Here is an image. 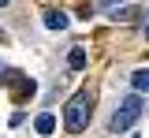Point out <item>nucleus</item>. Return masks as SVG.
Wrapping results in <instances>:
<instances>
[{"instance_id":"obj_9","label":"nucleus","mask_w":149,"mask_h":138,"mask_svg":"<svg viewBox=\"0 0 149 138\" xmlns=\"http://www.w3.org/2000/svg\"><path fill=\"white\" fill-rule=\"evenodd\" d=\"M4 4H8V0H0V8H4Z\"/></svg>"},{"instance_id":"obj_5","label":"nucleus","mask_w":149,"mask_h":138,"mask_svg":"<svg viewBox=\"0 0 149 138\" xmlns=\"http://www.w3.org/2000/svg\"><path fill=\"white\" fill-rule=\"evenodd\" d=\"M67 67H71V71H82V67H86V49H82V45H78V49H71Z\"/></svg>"},{"instance_id":"obj_2","label":"nucleus","mask_w":149,"mask_h":138,"mask_svg":"<svg viewBox=\"0 0 149 138\" xmlns=\"http://www.w3.org/2000/svg\"><path fill=\"white\" fill-rule=\"evenodd\" d=\"M142 112H146V105H142V93H130V97H127V101H119V108L112 112L108 131H112V135H119V131H130V127L142 119Z\"/></svg>"},{"instance_id":"obj_7","label":"nucleus","mask_w":149,"mask_h":138,"mask_svg":"<svg viewBox=\"0 0 149 138\" xmlns=\"http://www.w3.org/2000/svg\"><path fill=\"white\" fill-rule=\"evenodd\" d=\"M134 15H138L134 8H119V11H116V19H119V22H134Z\"/></svg>"},{"instance_id":"obj_1","label":"nucleus","mask_w":149,"mask_h":138,"mask_svg":"<svg viewBox=\"0 0 149 138\" xmlns=\"http://www.w3.org/2000/svg\"><path fill=\"white\" fill-rule=\"evenodd\" d=\"M90 112H93V93H90V90H78V93L67 101V108H63V123H67V131H71V135L86 131Z\"/></svg>"},{"instance_id":"obj_4","label":"nucleus","mask_w":149,"mask_h":138,"mask_svg":"<svg viewBox=\"0 0 149 138\" xmlns=\"http://www.w3.org/2000/svg\"><path fill=\"white\" fill-rule=\"evenodd\" d=\"M45 26L49 30H67V15L63 11H45Z\"/></svg>"},{"instance_id":"obj_3","label":"nucleus","mask_w":149,"mask_h":138,"mask_svg":"<svg viewBox=\"0 0 149 138\" xmlns=\"http://www.w3.org/2000/svg\"><path fill=\"white\" fill-rule=\"evenodd\" d=\"M130 86H134V93H149V67H138L130 75Z\"/></svg>"},{"instance_id":"obj_8","label":"nucleus","mask_w":149,"mask_h":138,"mask_svg":"<svg viewBox=\"0 0 149 138\" xmlns=\"http://www.w3.org/2000/svg\"><path fill=\"white\" fill-rule=\"evenodd\" d=\"M142 34H146V38H149V11H146V15H142Z\"/></svg>"},{"instance_id":"obj_6","label":"nucleus","mask_w":149,"mask_h":138,"mask_svg":"<svg viewBox=\"0 0 149 138\" xmlns=\"http://www.w3.org/2000/svg\"><path fill=\"white\" fill-rule=\"evenodd\" d=\"M34 131H37V135H52V131H56V116H49V112H45V116H37Z\"/></svg>"}]
</instances>
